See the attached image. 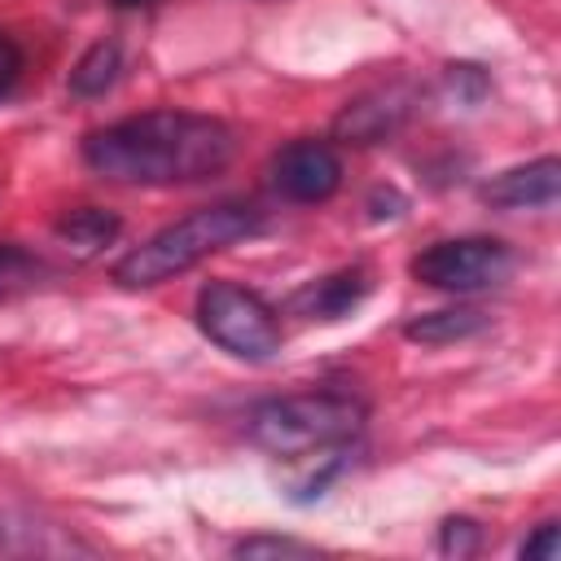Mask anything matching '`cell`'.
<instances>
[{
	"label": "cell",
	"mask_w": 561,
	"mask_h": 561,
	"mask_svg": "<svg viewBox=\"0 0 561 561\" xmlns=\"http://www.w3.org/2000/svg\"><path fill=\"white\" fill-rule=\"evenodd\" d=\"M237 153V136L224 118L193 110H145L96 127L83 140V162L114 184L171 188L215 180Z\"/></svg>",
	"instance_id": "cell-1"
},
{
	"label": "cell",
	"mask_w": 561,
	"mask_h": 561,
	"mask_svg": "<svg viewBox=\"0 0 561 561\" xmlns=\"http://www.w3.org/2000/svg\"><path fill=\"white\" fill-rule=\"evenodd\" d=\"M259 232V215L241 202H219V206H202L175 224H167L162 232H153L145 245L127 250L114 263V280L123 289H149L162 285L188 267H197L202 259L245 241Z\"/></svg>",
	"instance_id": "cell-2"
},
{
	"label": "cell",
	"mask_w": 561,
	"mask_h": 561,
	"mask_svg": "<svg viewBox=\"0 0 561 561\" xmlns=\"http://www.w3.org/2000/svg\"><path fill=\"white\" fill-rule=\"evenodd\" d=\"M359 430H364V403L342 390L285 394L250 412V438L280 460H307V456L337 451Z\"/></svg>",
	"instance_id": "cell-3"
},
{
	"label": "cell",
	"mask_w": 561,
	"mask_h": 561,
	"mask_svg": "<svg viewBox=\"0 0 561 561\" xmlns=\"http://www.w3.org/2000/svg\"><path fill=\"white\" fill-rule=\"evenodd\" d=\"M197 324L202 333L237 359H272L280 351V320L276 311L237 280H210L197 294Z\"/></svg>",
	"instance_id": "cell-4"
},
{
	"label": "cell",
	"mask_w": 561,
	"mask_h": 561,
	"mask_svg": "<svg viewBox=\"0 0 561 561\" xmlns=\"http://www.w3.org/2000/svg\"><path fill=\"white\" fill-rule=\"evenodd\" d=\"M412 276L443 294L500 289L513 276V250L495 237H451L434 241L412 259Z\"/></svg>",
	"instance_id": "cell-5"
},
{
	"label": "cell",
	"mask_w": 561,
	"mask_h": 561,
	"mask_svg": "<svg viewBox=\"0 0 561 561\" xmlns=\"http://www.w3.org/2000/svg\"><path fill=\"white\" fill-rule=\"evenodd\" d=\"M272 184L280 197L302 206L329 202L342 184V158L324 140H294L272 158Z\"/></svg>",
	"instance_id": "cell-6"
},
{
	"label": "cell",
	"mask_w": 561,
	"mask_h": 561,
	"mask_svg": "<svg viewBox=\"0 0 561 561\" xmlns=\"http://www.w3.org/2000/svg\"><path fill=\"white\" fill-rule=\"evenodd\" d=\"M557 193H561V162L552 153L526 167L500 171L495 180L482 184V202L495 210H552Z\"/></svg>",
	"instance_id": "cell-7"
},
{
	"label": "cell",
	"mask_w": 561,
	"mask_h": 561,
	"mask_svg": "<svg viewBox=\"0 0 561 561\" xmlns=\"http://www.w3.org/2000/svg\"><path fill=\"white\" fill-rule=\"evenodd\" d=\"M408 110H412V92L399 88V83H390V88H377V92L351 101V105L337 114L333 131H337L342 140H351V145H373V140H381V136H390V131L408 118Z\"/></svg>",
	"instance_id": "cell-8"
},
{
	"label": "cell",
	"mask_w": 561,
	"mask_h": 561,
	"mask_svg": "<svg viewBox=\"0 0 561 561\" xmlns=\"http://www.w3.org/2000/svg\"><path fill=\"white\" fill-rule=\"evenodd\" d=\"M364 294H368V276H364L359 267H346V272L307 280V285L289 298V311H294V316H307V320H342Z\"/></svg>",
	"instance_id": "cell-9"
},
{
	"label": "cell",
	"mask_w": 561,
	"mask_h": 561,
	"mask_svg": "<svg viewBox=\"0 0 561 561\" xmlns=\"http://www.w3.org/2000/svg\"><path fill=\"white\" fill-rule=\"evenodd\" d=\"M53 232H57V241H61L70 254L92 259V254H101L105 245H114V237L123 232V224H118L114 210H101V206H75V210H66V215L53 224Z\"/></svg>",
	"instance_id": "cell-10"
},
{
	"label": "cell",
	"mask_w": 561,
	"mask_h": 561,
	"mask_svg": "<svg viewBox=\"0 0 561 561\" xmlns=\"http://www.w3.org/2000/svg\"><path fill=\"white\" fill-rule=\"evenodd\" d=\"M478 329H486V316L473 311V307H447V311H425L416 320H408V337L421 342V346H447V342H460V337H473Z\"/></svg>",
	"instance_id": "cell-11"
},
{
	"label": "cell",
	"mask_w": 561,
	"mask_h": 561,
	"mask_svg": "<svg viewBox=\"0 0 561 561\" xmlns=\"http://www.w3.org/2000/svg\"><path fill=\"white\" fill-rule=\"evenodd\" d=\"M118 66H123L118 44H110V39L92 44V48L79 57V66L70 70V92H75V96H101V92L118 79Z\"/></svg>",
	"instance_id": "cell-12"
},
{
	"label": "cell",
	"mask_w": 561,
	"mask_h": 561,
	"mask_svg": "<svg viewBox=\"0 0 561 561\" xmlns=\"http://www.w3.org/2000/svg\"><path fill=\"white\" fill-rule=\"evenodd\" d=\"M39 276H44V263L31 250H22L13 241H0V302L26 294Z\"/></svg>",
	"instance_id": "cell-13"
},
{
	"label": "cell",
	"mask_w": 561,
	"mask_h": 561,
	"mask_svg": "<svg viewBox=\"0 0 561 561\" xmlns=\"http://www.w3.org/2000/svg\"><path fill=\"white\" fill-rule=\"evenodd\" d=\"M307 552H311L307 543L272 539V535H259V539H241L237 543V557H307Z\"/></svg>",
	"instance_id": "cell-14"
},
{
	"label": "cell",
	"mask_w": 561,
	"mask_h": 561,
	"mask_svg": "<svg viewBox=\"0 0 561 561\" xmlns=\"http://www.w3.org/2000/svg\"><path fill=\"white\" fill-rule=\"evenodd\" d=\"M522 557H526V561H557V557H561V530H557V522H543V526L522 543Z\"/></svg>",
	"instance_id": "cell-15"
},
{
	"label": "cell",
	"mask_w": 561,
	"mask_h": 561,
	"mask_svg": "<svg viewBox=\"0 0 561 561\" xmlns=\"http://www.w3.org/2000/svg\"><path fill=\"white\" fill-rule=\"evenodd\" d=\"M478 548V522L469 517H447L443 522V552H473Z\"/></svg>",
	"instance_id": "cell-16"
},
{
	"label": "cell",
	"mask_w": 561,
	"mask_h": 561,
	"mask_svg": "<svg viewBox=\"0 0 561 561\" xmlns=\"http://www.w3.org/2000/svg\"><path fill=\"white\" fill-rule=\"evenodd\" d=\"M18 75H22V48H18L9 35H0V96L13 92Z\"/></svg>",
	"instance_id": "cell-17"
},
{
	"label": "cell",
	"mask_w": 561,
	"mask_h": 561,
	"mask_svg": "<svg viewBox=\"0 0 561 561\" xmlns=\"http://www.w3.org/2000/svg\"><path fill=\"white\" fill-rule=\"evenodd\" d=\"M118 9H136V4H153V0H114Z\"/></svg>",
	"instance_id": "cell-18"
}]
</instances>
